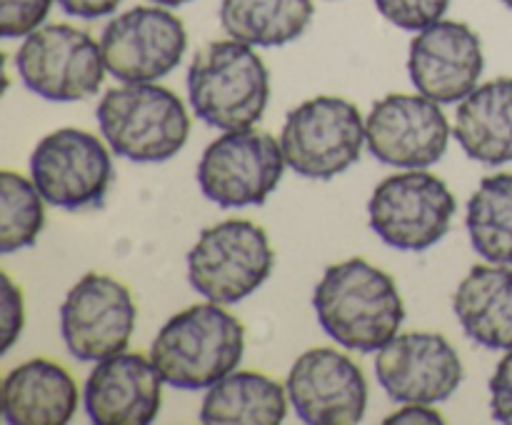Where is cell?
Returning <instances> with one entry per match:
<instances>
[{
  "mask_svg": "<svg viewBox=\"0 0 512 425\" xmlns=\"http://www.w3.org/2000/svg\"><path fill=\"white\" fill-rule=\"evenodd\" d=\"M188 98L210 128H253L268 108L270 73L253 45L213 40L190 60Z\"/></svg>",
  "mask_w": 512,
  "mask_h": 425,
  "instance_id": "cell-3",
  "label": "cell"
},
{
  "mask_svg": "<svg viewBox=\"0 0 512 425\" xmlns=\"http://www.w3.org/2000/svg\"><path fill=\"white\" fill-rule=\"evenodd\" d=\"M15 70L30 93L53 103L90 98L108 73L100 43L68 23L40 25L25 35L15 53Z\"/></svg>",
  "mask_w": 512,
  "mask_h": 425,
  "instance_id": "cell-8",
  "label": "cell"
},
{
  "mask_svg": "<svg viewBox=\"0 0 512 425\" xmlns=\"http://www.w3.org/2000/svg\"><path fill=\"white\" fill-rule=\"evenodd\" d=\"M245 328L220 303H198L175 313L150 345L163 380L180 390H208L243 360Z\"/></svg>",
  "mask_w": 512,
  "mask_h": 425,
  "instance_id": "cell-2",
  "label": "cell"
},
{
  "mask_svg": "<svg viewBox=\"0 0 512 425\" xmlns=\"http://www.w3.org/2000/svg\"><path fill=\"white\" fill-rule=\"evenodd\" d=\"M163 383L153 360L120 350L90 370L83 408L95 425H148L163 405Z\"/></svg>",
  "mask_w": 512,
  "mask_h": 425,
  "instance_id": "cell-17",
  "label": "cell"
},
{
  "mask_svg": "<svg viewBox=\"0 0 512 425\" xmlns=\"http://www.w3.org/2000/svg\"><path fill=\"white\" fill-rule=\"evenodd\" d=\"M450 123L443 108L425 95L390 93L365 118L368 148L393 168H430L445 155Z\"/></svg>",
  "mask_w": 512,
  "mask_h": 425,
  "instance_id": "cell-13",
  "label": "cell"
},
{
  "mask_svg": "<svg viewBox=\"0 0 512 425\" xmlns=\"http://www.w3.org/2000/svg\"><path fill=\"white\" fill-rule=\"evenodd\" d=\"M385 423L393 425V423H445V418L440 413H435L430 405L423 403H408L405 408H400L398 413L388 415Z\"/></svg>",
  "mask_w": 512,
  "mask_h": 425,
  "instance_id": "cell-30",
  "label": "cell"
},
{
  "mask_svg": "<svg viewBox=\"0 0 512 425\" xmlns=\"http://www.w3.org/2000/svg\"><path fill=\"white\" fill-rule=\"evenodd\" d=\"M78 400L73 375L45 358L20 363L0 388L3 418L10 425H65L73 420Z\"/></svg>",
  "mask_w": 512,
  "mask_h": 425,
  "instance_id": "cell-18",
  "label": "cell"
},
{
  "mask_svg": "<svg viewBox=\"0 0 512 425\" xmlns=\"http://www.w3.org/2000/svg\"><path fill=\"white\" fill-rule=\"evenodd\" d=\"M455 210L458 203L445 180L425 168H405L373 190L368 220L390 248L423 253L448 235Z\"/></svg>",
  "mask_w": 512,
  "mask_h": 425,
  "instance_id": "cell-7",
  "label": "cell"
},
{
  "mask_svg": "<svg viewBox=\"0 0 512 425\" xmlns=\"http://www.w3.org/2000/svg\"><path fill=\"white\" fill-rule=\"evenodd\" d=\"M53 0H0V35L25 38L40 28Z\"/></svg>",
  "mask_w": 512,
  "mask_h": 425,
  "instance_id": "cell-26",
  "label": "cell"
},
{
  "mask_svg": "<svg viewBox=\"0 0 512 425\" xmlns=\"http://www.w3.org/2000/svg\"><path fill=\"white\" fill-rule=\"evenodd\" d=\"M288 400V388L270 375L233 370L208 388L198 418L208 425H280Z\"/></svg>",
  "mask_w": 512,
  "mask_h": 425,
  "instance_id": "cell-21",
  "label": "cell"
},
{
  "mask_svg": "<svg viewBox=\"0 0 512 425\" xmlns=\"http://www.w3.org/2000/svg\"><path fill=\"white\" fill-rule=\"evenodd\" d=\"M453 133L470 160L512 163V78L488 80L460 100Z\"/></svg>",
  "mask_w": 512,
  "mask_h": 425,
  "instance_id": "cell-20",
  "label": "cell"
},
{
  "mask_svg": "<svg viewBox=\"0 0 512 425\" xmlns=\"http://www.w3.org/2000/svg\"><path fill=\"white\" fill-rule=\"evenodd\" d=\"M285 165L283 145L270 133L223 130L200 155V193L220 208L263 205L283 180Z\"/></svg>",
  "mask_w": 512,
  "mask_h": 425,
  "instance_id": "cell-9",
  "label": "cell"
},
{
  "mask_svg": "<svg viewBox=\"0 0 512 425\" xmlns=\"http://www.w3.org/2000/svg\"><path fill=\"white\" fill-rule=\"evenodd\" d=\"M275 265L268 233L253 220L230 218L210 225L188 250V280L203 298L240 303L270 278Z\"/></svg>",
  "mask_w": 512,
  "mask_h": 425,
  "instance_id": "cell-5",
  "label": "cell"
},
{
  "mask_svg": "<svg viewBox=\"0 0 512 425\" xmlns=\"http://www.w3.org/2000/svg\"><path fill=\"white\" fill-rule=\"evenodd\" d=\"M313 0H223L220 25L253 48H278L298 40L313 23Z\"/></svg>",
  "mask_w": 512,
  "mask_h": 425,
  "instance_id": "cell-22",
  "label": "cell"
},
{
  "mask_svg": "<svg viewBox=\"0 0 512 425\" xmlns=\"http://www.w3.org/2000/svg\"><path fill=\"white\" fill-rule=\"evenodd\" d=\"M288 398L308 425H353L368 408V383L350 355L333 348L300 353L288 373Z\"/></svg>",
  "mask_w": 512,
  "mask_h": 425,
  "instance_id": "cell-15",
  "label": "cell"
},
{
  "mask_svg": "<svg viewBox=\"0 0 512 425\" xmlns=\"http://www.w3.org/2000/svg\"><path fill=\"white\" fill-rule=\"evenodd\" d=\"M375 378L395 403H443L463 383V360L440 333H400L378 350Z\"/></svg>",
  "mask_w": 512,
  "mask_h": 425,
  "instance_id": "cell-14",
  "label": "cell"
},
{
  "mask_svg": "<svg viewBox=\"0 0 512 425\" xmlns=\"http://www.w3.org/2000/svg\"><path fill=\"white\" fill-rule=\"evenodd\" d=\"M138 308L130 288L105 273H85L60 305V335L80 363H98L128 348Z\"/></svg>",
  "mask_w": 512,
  "mask_h": 425,
  "instance_id": "cell-11",
  "label": "cell"
},
{
  "mask_svg": "<svg viewBox=\"0 0 512 425\" xmlns=\"http://www.w3.org/2000/svg\"><path fill=\"white\" fill-rule=\"evenodd\" d=\"M313 308L320 328L355 353H378L405 320L395 280L363 258L330 265L315 285Z\"/></svg>",
  "mask_w": 512,
  "mask_h": 425,
  "instance_id": "cell-1",
  "label": "cell"
},
{
  "mask_svg": "<svg viewBox=\"0 0 512 425\" xmlns=\"http://www.w3.org/2000/svg\"><path fill=\"white\" fill-rule=\"evenodd\" d=\"M0 328H3V353H8L15 345V340L23 333L25 313H23V295L18 285L10 280L8 273H3V300H0Z\"/></svg>",
  "mask_w": 512,
  "mask_h": 425,
  "instance_id": "cell-27",
  "label": "cell"
},
{
  "mask_svg": "<svg viewBox=\"0 0 512 425\" xmlns=\"http://www.w3.org/2000/svg\"><path fill=\"white\" fill-rule=\"evenodd\" d=\"M110 145L78 128H60L40 138L30 155V178L45 203L63 210L103 205L113 183Z\"/></svg>",
  "mask_w": 512,
  "mask_h": 425,
  "instance_id": "cell-10",
  "label": "cell"
},
{
  "mask_svg": "<svg viewBox=\"0 0 512 425\" xmlns=\"http://www.w3.org/2000/svg\"><path fill=\"white\" fill-rule=\"evenodd\" d=\"M60 10L73 18H83V20H95V18H105V15L115 13L120 5V0H58Z\"/></svg>",
  "mask_w": 512,
  "mask_h": 425,
  "instance_id": "cell-29",
  "label": "cell"
},
{
  "mask_svg": "<svg viewBox=\"0 0 512 425\" xmlns=\"http://www.w3.org/2000/svg\"><path fill=\"white\" fill-rule=\"evenodd\" d=\"M470 243L488 263L512 265V173L480 180L465 213Z\"/></svg>",
  "mask_w": 512,
  "mask_h": 425,
  "instance_id": "cell-23",
  "label": "cell"
},
{
  "mask_svg": "<svg viewBox=\"0 0 512 425\" xmlns=\"http://www.w3.org/2000/svg\"><path fill=\"white\" fill-rule=\"evenodd\" d=\"M375 8L395 28L418 33V30L443 20L450 8V0H375Z\"/></svg>",
  "mask_w": 512,
  "mask_h": 425,
  "instance_id": "cell-25",
  "label": "cell"
},
{
  "mask_svg": "<svg viewBox=\"0 0 512 425\" xmlns=\"http://www.w3.org/2000/svg\"><path fill=\"white\" fill-rule=\"evenodd\" d=\"M45 225V198L33 178L0 173V253L10 255L35 245Z\"/></svg>",
  "mask_w": 512,
  "mask_h": 425,
  "instance_id": "cell-24",
  "label": "cell"
},
{
  "mask_svg": "<svg viewBox=\"0 0 512 425\" xmlns=\"http://www.w3.org/2000/svg\"><path fill=\"white\" fill-rule=\"evenodd\" d=\"M503 3H505V5H508V8L512 10V0H503Z\"/></svg>",
  "mask_w": 512,
  "mask_h": 425,
  "instance_id": "cell-32",
  "label": "cell"
},
{
  "mask_svg": "<svg viewBox=\"0 0 512 425\" xmlns=\"http://www.w3.org/2000/svg\"><path fill=\"white\" fill-rule=\"evenodd\" d=\"M485 55L480 35L460 20H438L418 30L408 50L415 90L440 105L460 103L480 83Z\"/></svg>",
  "mask_w": 512,
  "mask_h": 425,
  "instance_id": "cell-16",
  "label": "cell"
},
{
  "mask_svg": "<svg viewBox=\"0 0 512 425\" xmlns=\"http://www.w3.org/2000/svg\"><path fill=\"white\" fill-rule=\"evenodd\" d=\"M453 310L470 340L490 350L512 348V268L473 265L453 295Z\"/></svg>",
  "mask_w": 512,
  "mask_h": 425,
  "instance_id": "cell-19",
  "label": "cell"
},
{
  "mask_svg": "<svg viewBox=\"0 0 512 425\" xmlns=\"http://www.w3.org/2000/svg\"><path fill=\"white\" fill-rule=\"evenodd\" d=\"M365 143V120L358 105L335 95L300 103L280 130L285 163L310 180H330L353 168Z\"/></svg>",
  "mask_w": 512,
  "mask_h": 425,
  "instance_id": "cell-6",
  "label": "cell"
},
{
  "mask_svg": "<svg viewBox=\"0 0 512 425\" xmlns=\"http://www.w3.org/2000/svg\"><path fill=\"white\" fill-rule=\"evenodd\" d=\"M150 3H155V5H165V8H178V5L190 3V0H150Z\"/></svg>",
  "mask_w": 512,
  "mask_h": 425,
  "instance_id": "cell-31",
  "label": "cell"
},
{
  "mask_svg": "<svg viewBox=\"0 0 512 425\" xmlns=\"http://www.w3.org/2000/svg\"><path fill=\"white\" fill-rule=\"evenodd\" d=\"M105 68L123 83H153L173 73L188 48V33L165 5H138L115 15L100 38Z\"/></svg>",
  "mask_w": 512,
  "mask_h": 425,
  "instance_id": "cell-12",
  "label": "cell"
},
{
  "mask_svg": "<svg viewBox=\"0 0 512 425\" xmlns=\"http://www.w3.org/2000/svg\"><path fill=\"white\" fill-rule=\"evenodd\" d=\"M490 413L498 423L512 425V348L490 378Z\"/></svg>",
  "mask_w": 512,
  "mask_h": 425,
  "instance_id": "cell-28",
  "label": "cell"
},
{
  "mask_svg": "<svg viewBox=\"0 0 512 425\" xmlns=\"http://www.w3.org/2000/svg\"><path fill=\"white\" fill-rule=\"evenodd\" d=\"M98 125L115 155L133 163H163L178 155L190 138V115L170 88L125 83L100 98Z\"/></svg>",
  "mask_w": 512,
  "mask_h": 425,
  "instance_id": "cell-4",
  "label": "cell"
}]
</instances>
